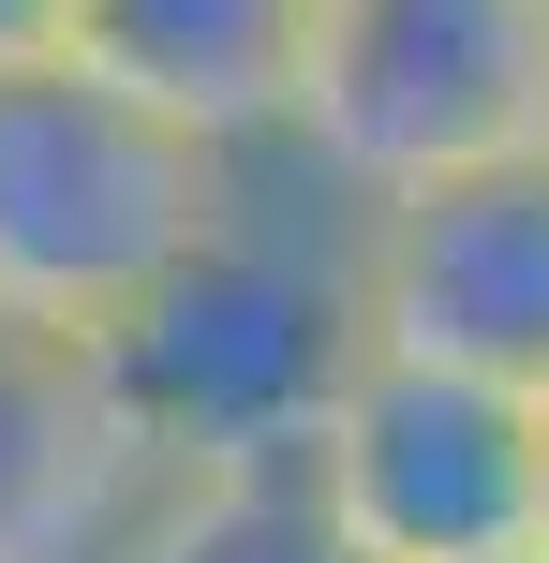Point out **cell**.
I'll use <instances>...</instances> for the list:
<instances>
[{
    "mask_svg": "<svg viewBox=\"0 0 549 563\" xmlns=\"http://www.w3.org/2000/svg\"><path fill=\"white\" fill-rule=\"evenodd\" d=\"M15 59H59V0H0V75Z\"/></svg>",
    "mask_w": 549,
    "mask_h": 563,
    "instance_id": "9",
    "label": "cell"
},
{
    "mask_svg": "<svg viewBox=\"0 0 549 563\" xmlns=\"http://www.w3.org/2000/svg\"><path fill=\"white\" fill-rule=\"evenodd\" d=\"M223 208H238V164L149 119L134 89L75 75V59L0 75V311L15 327L119 341Z\"/></svg>",
    "mask_w": 549,
    "mask_h": 563,
    "instance_id": "2",
    "label": "cell"
},
{
    "mask_svg": "<svg viewBox=\"0 0 549 563\" xmlns=\"http://www.w3.org/2000/svg\"><path fill=\"white\" fill-rule=\"evenodd\" d=\"M342 223H356V208H327V223L253 208V164H238V208L149 282V311L105 341L119 416L149 430L164 475H208V460H297V445H312V416L342 400V371L372 356Z\"/></svg>",
    "mask_w": 549,
    "mask_h": 563,
    "instance_id": "1",
    "label": "cell"
},
{
    "mask_svg": "<svg viewBox=\"0 0 549 563\" xmlns=\"http://www.w3.org/2000/svg\"><path fill=\"white\" fill-rule=\"evenodd\" d=\"M535 549H549V534H535Z\"/></svg>",
    "mask_w": 549,
    "mask_h": 563,
    "instance_id": "11",
    "label": "cell"
},
{
    "mask_svg": "<svg viewBox=\"0 0 549 563\" xmlns=\"http://www.w3.org/2000/svg\"><path fill=\"white\" fill-rule=\"evenodd\" d=\"M312 489L372 563H505L549 534V400L446 356H356L312 416Z\"/></svg>",
    "mask_w": 549,
    "mask_h": 563,
    "instance_id": "4",
    "label": "cell"
},
{
    "mask_svg": "<svg viewBox=\"0 0 549 563\" xmlns=\"http://www.w3.org/2000/svg\"><path fill=\"white\" fill-rule=\"evenodd\" d=\"M149 489H164V460L119 416L105 341L0 311V563H119Z\"/></svg>",
    "mask_w": 549,
    "mask_h": 563,
    "instance_id": "6",
    "label": "cell"
},
{
    "mask_svg": "<svg viewBox=\"0 0 549 563\" xmlns=\"http://www.w3.org/2000/svg\"><path fill=\"white\" fill-rule=\"evenodd\" d=\"M283 148L342 208L549 148V0H312Z\"/></svg>",
    "mask_w": 549,
    "mask_h": 563,
    "instance_id": "3",
    "label": "cell"
},
{
    "mask_svg": "<svg viewBox=\"0 0 549 563\" xmlns=\"http://www.w3.org/2000/svg\"><path fill=\"white\" fill-rule=\"evenodd\" d=\"M505 563H549V549H505Z\"/></svg>",
    "mask_w": 549,
    "mask_h": 563,
    "instance_id": "10",
    "label": "cell"
},
{
    "mask_svg": "<svg viewBox=\"0 0 549 563\" xmlns=\"http://www.w3.org/2000/svg\"><path fill=\"white\" fill-rule=\"evenodd\" d=\"M342 253H356V327L386 356H446L549 400V148L372 194L342 223Z\"/></svg>",
    "mask_w": 549,
    "mask_h": 563,
    "instance_id": "5",
    "label": "cell"
},
{
    "mask_svg": "<svg viewBox=\"0 0 549 563\" xmlns=\"http://www.w3.org/2000/svg\"><path fill=\"white\" fill-rule=\"evenodd\" d=\"M119 563H372L327 519L312 460H208V475H164L134 505Z\"/></svg>",
    "mask_w": 549,
    "mask_h": 563,
    "instance_id": "8",
    "label": "cell"
},
{
    "mask_svg": "<svg viewBox=\"0 0 549 563\" xmlns=\"http://www.w3.org/2000/svg\"><path fill=\"white\" fill-rule=\"evenodd\" d=\"M297 45H312V0H59V59L134 89L149 119H178L223 164L283 148Z\"/></svg>",
    "mask_w": 549,
    "mask_h": 563,
    "instance_id": "7",
    "label": "cell"
}]
</instances>
